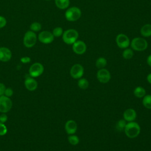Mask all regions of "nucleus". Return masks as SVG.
<instances>
[{
    "label": "nucleus",
    "instance_id": "obj_1",
    "mask_svg": "<svg viewBox=\"0 0 151 151\" xmlns=\"http://www.w3.org/2000/svg\"><path fill=\"white\" fill-rule=\"evenodd\" d=\"M140 130V126L138 123L133 121L126 123L123 131L129 138L133 139L139 135Z\"/></svg>",
    "mask_w": 151,
    "mask_h": 151
},
{
    "label": "nucleus",
    "instance_id": "obj_2",
    "mask_svg": "<svg viewBox=\"0 0 151 151\" xmlns=\"http://www.w3.org/2000/svg\"><path fill=\"white\" fill-rule=\"evenodd\" d=\"M79 34L78 31L75 29H68L63 32L62 39L64 43L68 45H72L78 38Z\"/></svg>",
    "mask_w": 151,
    "mask_h": 151
},
{
    "label": "nucleus",
    "instance_id": "obj_3",
    "mask_svg": "<svg viewBox=\"0 0 151 151\" xmlns=\"http://www.w3.org/2000/svg\"><path fill=\"white\" fill-rule=\"evenodd\" d=\"M132 49L137 51H143L146 50L148 46L147 41L142 37H135L130 42Z\"/></svg>",
    "mask_w": 151,
    "mask_h": 151
},
{
    "label": "nucleus",
    "instance_id": "obj_4",
    "mask_svg": "<svg viewBox=\"0 0 151 151\" xmlns=\"http://www.w3.org/2000/svg\"><path fill=\"white\" fill-rule=\"evenodd\" d=\"M81 15V9L77 6L67 8L65 12V19L70 22H74L80 19Z\"/></svg>",
    "mask_w": 151,
    "mask_h": 151
},
{
    "label": "nucleus",
    "instance_id": "obj_5",
    "mask_svg": "<svg viewBox=\"0 0 151 151\" xmlns=\"http://www.w3.org/2000/svg\"><path fill=\"white\" fill-rule=\"evenodd\" d=\"M37 39V34L34 32L29 30L27 31L24 35L23 44L25 47L31 48L35 45Z\"/></svg>",
    "mask_w": 151,
    "mask_h": 151
},
{
    "label": "nucleus",
    "instance_id": "obj_6",
    "mask_svg": "<svg viewBox=\"0 0 151 151\" xmlns=\"http://www.w3.org/2000/svg\"><path fill=\"white\" fill-rule=\"evenodd\" d=\"M12 102L10 97H8L4 95L0 96V112L2 113H6L12 108Z\"/></svg>",
    "mask_w": 151,
    "mask_h": 151
},
{
    "label": "nucleus",
    "instance_id": "obj_7",
    "mask_svg": "<svg viewBox=\"0 0 151 151\" xmlns=\"http://www.w3.org/2000/svg\"><path fill=\"white\" fill-rule=\"evenodd\" d=\"M44 68L40 63H35L32 64L29 68V74L30 77L35 78L40 76L44 72Z\"/></svg>",
    "mask_w": 151,
    "mask_h": 151
},
{
    "label": "nucleus",
    "instance_id": "obj_8",
    "mask_svg": "<svg viewBox=\"0 0 151 151\" xmlns=\"http://www.w3.org/2000/svg\"><path fill=\"white\" fill-rule=\"evenodd\" d=\"M38 39L42 44H49L52 42L54 37L51 32L49 31H42L39 33Z\"/></svg>",
    "mask_w": 151,
    "mask_h": 151
},
{
    "label": "nucleus",
    "instance_id": "obj_9",
    "mask_svg": "<svg viewBox=\"0 0 151 151\" xmlns=\"http://www.w3.org/2000/svg\"><path fill=\"white\" fill-rule=\"evenodd\" d=\"M116 42L118 47L122 49H125L130 44V41L129 37L124 34H119L116 36Z\"/></svg>",
    "mask_w": 151,
    "mask_h": 151
},
{
    "label": "nucleus",
    "instance_id": "obj_10",
    "mask_svg": "<svg viewBox=\"0 0 151 151\" xmlns=\"http://www.w3.org/2000/svg\"><path fill=\"white\" fill-rule=\"evenodd\" d=\"M70 76L74 79L81 78L84 74V67L80 64H74L70 71Z\"/></svg>",
    "mask_w": 151,
    "mask_h": 151
},
{
    "label": "nucleus",
    "instance_id": "obj_11",
    "mask_svg": "<svg viewBox=\"0 0 151 151\" xmlns=\"http://www.w3.org/2000/svg\"><path fill=\"white\" fill-rule=\"evenodd\" d=\"M97 78L99 82L105 84L111 79V74L109 71L104 68L99 69L97 73Z\"/></svg>",
    "mask_w": 151,
    "mask_h": 151
},
{
    "label": "nucleus",
    "instance_id": "obj_12",
    "mask_svg": "<svg viewBox=\"0 0 151 151\" xmlns=\"http://www.w3.org/2000/svg\"><path fill=\"white\" fill-rule=\"evenodd\" d=\"M72 45L73 51L76 54L82 55L84 54L87 50V45L86 43L81 40H77Z\"/></svg>",
    "mask_w": 151,
    "mask_h": 151
},
{
    "label": "nucleus",
    "instance_id": "obj_13",
    "mask_svg": "<svg viewBox=\"0 0 151 151\" xmlns=\"http://www.w3.org/2000/svg\"><path fill=\"white\" fill-rule=\"evenodd\" d=\"M12 57V52L7 47H0V61L2 62H8Z\"/></svg>",
    "mask_w": 151,
    "mask_h": 151
},
{
    "label": "nucleus",
    "instance_id": "obj_14",
    "mask_svg": "<svg viewBox=\"0 0 151 151\" xmlns=\"http://www.w3.org/2000/svg\"><path fill=\"white\" fill-rule=\"evenodd\" d=\"M65 130L69 135L75 134L77 130V123L73 120H67L65 124Z\"/></svg>",
    "mask_w": 151,
    "mask_h": 151
},
{
    "label": "nucleus",
    "instance_id": "obj_15",
    "mask_svg": "<svg viewBox=\"0 0 151 151\" xmlns=\"http://www.w3.org/2000/svg\"><path fill=\"white\" fill-rule=\"evenodd\" d=\"M123 119L126 122H130L134 121L137 117V113L135 110L133 109H127L124 112L123 114Z\"/></svg>",
    "mask_w": 151,
    "mask_h": 151
},
{
    "label": "nucleus",
    "instance_id": "obj_16",
    "mask_svg": "<svg viewBox=\"0 0 151 151\" xmlns=\"http://www.w3.org/2000/svg\"><path fill=\"white\" fill-rule=\"evenodd\" d=\"M24 85L28 90L32 91L37 89L38 87V83L33 77H29L25 78L24 81Z\"/></svg>",
    "mask_w": 151,
    "mask_h": 151
},
{
    "label": "nucleus",
    "instance_id": "obj_17",
    "mask_svg": "<svg viewBox=\"0 0 151 151\" xmlns=\"http://www.w3.org/2000/svg\"><path fill=\"white\" fill-rule=\"evenodd\" d=\"M140 34L143 37H149L151 36V24H146L140 28Z\"/></svg>",
    "mask_w": 151,
    "mask_h": 151
},
{
    "label": "nucleus",
    "instance_id": "obj_18",
    "mask_svg": "<svg viewBox=\"0 0 151 151\" xmlns=\"http://www.w3.org/2000/svg\"><path fill=\"white\" fill-rule=\"evenodd\" d=\"M56 6L60 9H67L70 5V0H54Z\"/></svg>",
    "mask_w": 151,
    "mask_h": 151
},
{
    "label": "nucleus",
    "instance_id": "obj_19",
    "mask_svg": "<svg viewBox=\"0 0 151 151\" xmlns=\"http://www.w3.org/2000/svg\"><path fill=\"white\" fill-rule=\"evenodd\" d=\"M133 94L137 98H143L146 95V90L143 87L137 86L134 89Z\"/></svg>",
    "mask_w": 151,
    "mask_h": 151
},
{
    "label": "nucleus",
    "instance_id": "obj_20",
    "mask_svg": "<svg viewBox=\"0 0 151 151\" xmlns=\"http://www.w3.org/2000/svg\"><path fill=\"white\" fill-rule=\"evenodd\" d=\"M107 64V60L104 57H99L96 61V66L99 69L104 68L106 66Z\"/></svg>",
    "mask_w": 151,
    "mask_h": 151
},
{
    "label": "nucleus",
    "instance_id": "obj_21",
    "mask_svg": "<svg viewBox=\"0 0 151 151\" xmlns=\"http://www.w3.org/2000/svg\"><path fill=\"white\" fill-rule=\"evenodd\" d=\"M133 55H134L133 50L132 48H126L123 50L122 52V56L123 58L126 60L131 59L133 57Z\"/></svg>",
    "mask_w": 151,
    "mask_h": 151
},
{
    "label": "nucleus",
    "instance_id": "obj_22",
    "mask_svg": "<svg viewBox=\"0 0 151 151\" xmlns=\"http://www.w3.org/2000/svg\"><path fill=\"white\" fill-rule=\"evenodd\" d=\"M143 106L148 109H151V94L145 95L142 100Z\"/></svg>",
    "mask_w": 151,
    "mask_h": 151
},
{
    "label": "nucleus",
    "instance_id": "obj_23",
    "mask_svg": "<svg viewBox=\"0 0 151 151\" xmlns=\"http://www.w3.org/2000/svg\"><path fill=\"white\" fill-rule=\"evenodd\" d=\"M77 84H78V86L80 88L83 89V90H85V89H87L88 87L89 83H88V81L86 78L81 77V78H79Z\"/></svg>",
    "mask_w": 151,
    "mask_h": 151
},
{
    "label": "nucleus",
    "instance_id": "obj_24",
    "mask_svg": "<svg viewBox=\"0 0 151 151\" xmlns=\"http://www.w3.org/2000/svg\"><path fill=\"white\" fill-rule=\"evenodd\" d=\"M68 141L71 145H77L80 142V139L77 136L74 134H70L68 137Z\"/></svg>",
    "mask_w": 151,
    "mask_h": 151
},
{
    "label": "nucleus",
    "instance_id": "obj_25",
    "mask_svg": "<svg viewBox=\"0 0 151 151\" xmlns=\"http://www.w3.org/2000/svg\"><path fill=\"white\" fill-rule=\"evenodd\" d=\"M30 30L35 32L40 31L42 28V25L40 22H34L31 24L29 26Z\"/></svg>",
    "mask_w": 151,
    "mask_h": 151
},
{
    "label": "nucleus",
    "instance_id": "obj_26",
    "mask_svg": "<svg viewBox=\"0 0 151 151\" xmlns=\"http://www.w3.org/2000/svg\"><path fill=\"white\" fill-rule=\"evenodd\" d=\"M126 121L124 119L119 120L116 125V128L118 131H123L124 130V129L125 127V126L126 124Z\"/></svg>",
    "mask_w": 151,
    "mask_h": 151
},
{
    "label": "nucleus",
    "instance_id": "obj_27",
    "mask_svg": "<svg viewBox=\"0 0 151 151\" xmlns=\"http://www.w3.org/2000/svg\"><path fill=\"white\" fill-rule=\"evenodd\" d=\"M63 29L61 27H57L53 29L52 33L54 37H59L63 35Z\"/></svg>",
    "mask_w": 151,
    "mask_h": 151
},
{
    "label": "nucleus",
    "instance_id": "obj_28",
    "mask_svg": "<svg viewBox=\"0 0 151 151\" xmlns=\"http://www.w3.org/2000/svg\"><path fill=\"white\" fill-rule=\"evenodd\" d=\"M7 127L4 123L0 122V136H4L7 133Z\"/></svg>",
    "mask_w": 151,
    "mask_h": 151
},
{
    "label": "nucleus",
    "instance_id": "obj_29",
    "mask_svg": "<svg viewBox=\"0 0 151 151\" xmlns=\"http://www.w3.org/2000/svg\"><path fill=\"white\" fill-rule=\"evenodd\" d=\"M13 94H14V91L11 88H10V87L6 88L5 93H4V96H5L8 97H10L13 95Z\"/></svg>",
    "mask_w": 151,
    "mask_h": 151
},
{
    "label": "nucleus",
    "instance_id": "obj_30",
    "mask_svg": "<svg viewBox=\"0 0 151 151\" xmlns=\"http://www.w3.org/2000/svg\"><path fill=\"white\" fill-rule=\"evenodd\" d=\"M6 22H6V18L3 16L0 15V29L6 26Z\"/></svg>",
    "mask_w": 151,
    "mask_h": 151
},
{
    "label": "nucleus",
    "instance_id": "obj_31",
    "mask_svg": "<svg viewBox=\"0 0 151 151\" xmlns=\"http://www.w3.org/2000/svg\"><path fill=\"white\" fill-rule=\"evenodd\" d=\"M20 61L23 64H27V63H29L31 62V58L29 57H27V56L22 57L21 58Z\"/></svg>",
    "mask_w": 151,
    "mask_h": 151
},
{
    "label": "nucleus",
    "instance_id": "obj_32",
    "mask_svg": "<svg viewBox=\"0 0 151 151\" xmlns=\"http://www.w3.org/2000/svg\"><path fill=\"white\" fill-rule=\"evenodd\" d=\"M8 120V117L6 113H2L0 115V122L5 123Z\"/></svg>",
    "mask_w": 151,
    "mask_h": 151
},
{
    "label": "nucleus",
    "instance_id": "obj_33",
    "mask_svg": "<svg viewBox=\"0 0 151 151\" xmlns=\"http://www.w3.org/2000/svg\"><path fill=\"white\" fill-rule=\"evenodd\" d=\"M6 88V87H5V86L4 83H0V96L4 95Z\"/></svg>",
    "mask_w": 151,
    "mask_h": 151
},
{
    "label": "nucleus",
    "instance_id": "obj_34",
    "mask_svg": "<svg viewBox=\"0 0 151 151\" xmlns=\"http://www.w3.org/2000/svg\"><path fill=\"white\" fill-rule=\"evenodd\" d=\"M146 62L147 64L149 65V66H150L151 67V54H150L146 59Z\"/></svg>",
    "mask_w": 151,
    "mask_h": 151
},
{
    "label": "nucleus",
    "instance_id": "obj_35",
    "mask_svg": "<svg viewBox=\"0 0 151 151\" xmlns=\"http://www.w3.org/2000/svg\"><path fill=\"white\" fill-rule=\"evenodd\" d=\"M146 80L147 81V82L150 84H151V73H149L146 77Z\"/></svg>",
    "mask_w": 151,
    "mask_h": 151
},
{
    "label": "nucleus",
    "instance_id": "obj_36",
    "mask_svg": "<svg viewBox=\"0 0 151 151\" xmlns=\"http://www.w3.org/2000/svg\"><path fill=\"white\" fill-rule=\"evenodd\" d=\"M45 1H51V0H45Z\"/></svg>",
    "mask_w": 151,
    "mask_h": 151
}]
</instances>
